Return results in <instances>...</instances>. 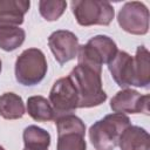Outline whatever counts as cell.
Returning a JSON list of instances; mask_svg holds the SVG:
<instances>
[{
	"instance_id": "obj_1",
	"label": "cell",
	"mask_w": 150,
	"mask_h": 150,
	"mask_svg": "<svg viewBox=\"0 0 150 150\" xmlns=\"http://www.w3.org/2000/svg\"><path fill=\"white\" fill-rule=\"evenodd\" d=\"M102 73L77 64L68 75L79 96V108H91L102 104L107 94L102 87Z\"/></svg>"
},
{
	"instance_id": "obj_2",
	"label": "cell",
	"mask_w": 150,
	"mask_h": 150,
	"mask_svg": "<svg viewBox=\"0 0 150 150\" xmlns=\"http://www.w3.org/2000/svg\"><path fill=\"white\" fill-rule=\"evenodd\" d=\"M130 125V118L125 114L105 115L89 128V139L96 150H114L122 132Z\"/></svg>"
},
{
	"instance_id": "obj_3",
	"label": "cell",
	"mask_w": 150,
	"mask_h": 150,
	"mask_svg": "<svg viewBox=\"0 0 150 150\" xmlns=\"http://www.w3.org/2000/svg\"><path fill=\"white\" fill-rule=\"evenodd\" d=\"M47 69L43 52L39 48H28L16 57L15 79L22 86H35L45 79Z\"/></svg>"
},
{
	"instance_id": "obj_4",
	"label": "cell",
	"mask_w": 150,
	"mask_h": 150,
	"mask_svg": "<svg viewBox=\"0 0 150 150\" xmlns=\"http://www.w3.org/2000/svg\"><path fill=\"white\" fill-rule=\"evenodd\" d=\"M71 12L80 26H108L115 16L111 4L100 0H73Z\"/></svg>"
},
{
	"instance_id": "obj_5",
	"label": "cell",
	"mask_w": 150,
	"mask_h": 150,
	"mask_svg": "<svg viewBox=\"0 0 150 150\" xmlns=\"http://www.w3.org/2000/svg\"><path fill=\"white\" fill-rule=\"evenodd\" d=\"M48 101L54 110L55 118L70 115L79 108V96L69 76L55 81L50 89Z\"/></svg>"
},
{
	"instance_id": "obj_6",
	"label": "cell",
	"mask_w": 150,
	"mask_h": 150,
	"mask_svg": "<svg viewBox=\"0 0 150 150\" xmlns=\"http://www.w3.org/2000/svg\"><path fill=\"white\" fill-rule=\"evenodd\" d=\"M120 27L132 35H144L149 30V9L141 1L125 2L117 14Z\"/></svg>"
},
{
	"instance_id": "obj_7",
	"label": "cell",
	"mask_w": 150,
	"mask_h": 150,
	"mask_svg": "<svg viewBox=\"0 0 150 150\" xmlns=\"http://www.w3.org/2000/svg\"><path fill=\"white\" fill-rule=\"evenodd\" d=\"M149 95H142L135 89L125 88L115 94L110 101V108L118 114H144L149 115Z\"/></svg>"
},
{
	"instance_id": "obj_8",
	"label": "cell",
	"mask_w": 150,
	"mask_h": 150,
	"mask_svg": "<svg viewBox=\"0 0 150 150\" xmlns=\"http://www.w3.org/2000/svg\"><path fill=\"white\" fill-rule=\"evenodd\" d=\"M48 46L60 64L75 59L79 50V38L70 30L59 29L53 32L48 38Z\"/></svg>"
},
{
	"instance_id": "obj_9",
	"label": "cell",
	"mask_w": 150,
	"mask_h": 150,
	"mask_svg": "<svg viewBox=\"0 0 150 150\" xmlns=\"http://www.w3.org/2000/svg\"><path fill=\"white\" fill-rule=\"evenodd\" d=\"M108 69L116 84L125 89L134 83V57L124 52L118 50L115 57L108 63Z\"/></svg>"
},
{
	"instance_id": "obj_10",
	"label": "cell",
	"mask_w": 150,
	"mask_h": 150,
	"mask_svg": "<svg viewBox=\"0 0 150 150\" xmlns=\"http://www.w3.org/2000/svg\"><path fill=\"white\" fill-rule=\"evenodd\" d=\"M29 6L27 0H0V27L22 25Z\"/></svg>"
},
{
	"instance_id": "obj_11",
	"label": "cell",
	"mask_w": 150,
	"mask_h": 150,
	"mask_svg": "<svg viewBox=\"0 0 150 150\" xmlns=\"http://www.w3.org/2000/svg\"><path fill=\"white\" fill-rule=\"evenodd\" d=\"M118 146L121 150H150V136L145 129L130 125L122 132Z\"/></svg>"
},
{
	"instance_id": "obj_12",
	"label": "cell",
	"mask_w": 150,
	"mask_h": 150,
	"mask_svg": "<svg viewBox=\"0 0 150 150\" xmlns=\"http://www.w3.org/2000/svg\"><path fill=\"white\" fill-rule=\"evenodd\" d=\"M150 53L144 46H138L134 57V83L135 87L148 88L150 83Z\"/></svg>"
},
{
	"instance_id": "obj_13",
	"label": "cell",
	"mask_w": 150,
	"mask_h": 150,
	"mask_svg": "<svg viewBox=\"0 0 150 150\" xmlns=\"http://www.w3.org/2000/svg\"><path fill=\"white\" fill-rule=\"evenodd\" d=\"M26 110L28 115L36 122H48L55 120L54 110L49 101L40 95L28 97Z\"/></svg>"
},
{
	"instance_id": "obj_14",
	"label": "cell",
	"mask_w": 150,
	"mask_h": 150,
	"mask_svg": "<svg viewBox=\"0 0 150 150\" xmlns=\"http://www.w3.org/2000/svg\"><path fill=\"white\" fill-rule=\"evenodd\" d=\"M26 108L22 97L14 93L0 95V116L5 120H19L25 115Z\"/></svg>"
},
{
	"instance_id": "obj_15",
	"label": "cell",
	"mask_w": 150,
	"mask_h": 150,
	"mask_svg": "<svg viewBox=\"0 0 150 150\" xmlns=\"http://www.w3.org/2000/svg\"><path fill=\"white\" fill-rule=\"evenodd\" d=\"M26 39V32L18 26L0 27V48L5 52H13L19 48Z\"/></svg>"
},
{
	"instance_id": "obj_16",
	"label": "cell",
	"mask_w": 150,
	"mask_h": 150,
	"mask_svg": "<svg viewBox=\"0 0 150 150\" xmlns=\"http://www.w3.org/2000/svg\"><path fill=\"white\" fill-rule=\"evenodd\" d=\"M88 43L94 47V49L100 55L102 62L105 64H108L118 52L116 42L107 35H96L91 38Z\"/></svg>"
},
{
	"instance_id": "obj_17",
	"label": "cell",
	"mask_w": 150,
	"mask_h": 150,
	"mask_svg": "<svg viewBox=\"0 0 150 150\" xmlns=\"http://www.w3.org/2000/svg\"><path fill=\"white\" fill-rule=\"evenodd\" d=\"M26 148H42L48 149L50 144V135L45 129L38 125H28L22 134Z\"/></svg>"
},
{
	"instance_id": "obj_18",
	"label": "cell",
	"mask_w": 150,
	"mask_h": 150,
	"mask_svg": "<svg viewBox=\"0 0 150 150\" xmlns=\"http://www.w3.org/2000/svg\"><path fill=\"white\" fill-rule=\"evenodd\" d=\"M84 132L67 131L57 134L56 150H87Z\"/></svg>"
},
{
	"instance_id": "obj_19",
	"label": "cell",
	"mask_w": 150,
	"mask_h": 150,
	"mask_svg": "<svg viewBox=\"0 0 150 150\" xmlns=\"http://www.w3.org/2000/svg\"><path fill=\"white\" fill-rule=\"evenodd\" d=\"M67 2L63 0H41L39 1V12L47 21H56L64 13Z\"/></svg>"
},
{
	"instance_id": "obj_20",
	"label": "cell",
	"mask_w": 150,
	"mask_h": 150,
	"mask_svg": "<svg viewBox=\"0 0 150 150\" xmlns=\"http://www.w3.org/2000/svg\"><path fill=\"white\" fill-rule=\"evenodd\" d=\"M23 150H48V149H42V148H23Z\"/></svg>"
},
{
	"instance_id": "obj_21",
	"label": "cell",
	"mask_w": 150,
	"mask_h": 150,
	"mask_svg": "<svg viewBox=\"0 0 150 150\" xmlns=\"http://www.w3.org/2000/svg\"><path fill=\"white\" fill-rule=\"evenodd\" d=\"M0 150H5V149H4V146H1V145H0Z\"/></svg>"
}]
</instances>
